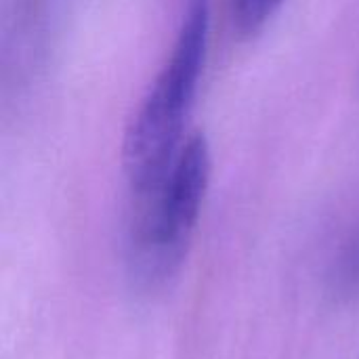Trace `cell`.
<instances>
[{
	"label": "cell",
	"mask_w": 359,
	"mask_h": 359,
	"mask_svg": "<svg viewBox=\"0 0 359 359\" xmlns=\"http://www.w3.org/2000/svg\"><path fill=\"white\" fill-rule=\"evenodd\" d=\"M284 0H229L233 27L242 36H252L273 17Z\"/></svg>",
	"instance_id": "3957f363"
},
{
	"label": "cell",
	"mask_w": 359,
	"mask_h": 359,
	"mask_svg": "<svg viewBox=\"0 0 359 359\" xmlns=\"http://www.w3.org/2000/svg\"><path fill=\"white\" fill-rule=\"evenodd\" d=\"M212 172L204 135L187 137L162 181L133 200L128 225L130 267L139 282L158 286L183 265L194 240Z\"/></svg>",
	"instance_id": "7a4b0ae2"
},
{
	"label": "cell",
	"mask_w": 359,
	"mask_h": 359,
	"mask_svg": "<svg viewBox=\"0 0 359 359\" xmlns=\"http://www.w3.org/2000/svg\"><path fill=\"white\" fill-rule=\"evenodd\" d=\"M210 27V0H185L181 25L162 69L128 122L122 166L130 198L149 194L183 147L204 67Z\"/></svg>",
	"instance_id": "6da1fadb"
}]
</instances>
